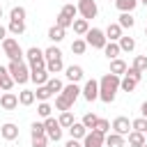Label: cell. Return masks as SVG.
Masks as SVG:
<instances>
[{"instance_id":"cell-1","label":"cell","mask_w":147,"mask_h":147,"mask_svg":"<svg viewBox=\"0 0 147 147\" xmlns=\"http://www.w3.org/2000/svg\"><path fill=\"white\" fill-rule=\"evenodd\" d=\"M119 76H115V74H106V76H101V80H99V99L103 101V103H113L115 101V94L119 92Z\"/></svg>"},{"instance_id":"cell-2","label":"cell","mask_w":147,"mask_h":147,"mask_svg":"<svg viewBox=\"0 0 147 147\" xmlns=\"http://www.w3.org/2000/svg\"><path fill=\"white\" fill-rule=\"evenodd\" d=\"M7 71L11 74L14 83H18V85H25V83L30 80V67H28L25 62H14V60H9Z\"/></svg>"},{"instance_id":"cell-3","label":"cell","mask_w":147,"mask_h":147,"mask_svg":"<svg viewBox=\"0 0 147 147\" xmlns=\"http://www.w3.org/2000/svg\"><path fill=\"white\" fill-rule=\"evenodd\" d=\"M2 53L9 57V60H14V62H23V48H21V44H18V39H14V37H7L5 41H2Z\"/></svg>"},{"instance_id":"cell-4","label":"cell","mask_w":147,"mask_h":147,"mask_svg":"<svg viewBox=\"0 0 147 147\" xmlns=\"http://www.w3.org/2000/svg\"><path fill=\"white\" fill-rule=\"evenodd\" d=\"M25 57H28V67L30 71L32 69H46V57H44V51L39 46H32L25 51Z\"/></svg>"},{"instance_id":"cell-5","label":"cell","mask_w":147,"mask_h":147,"mask_svg":"<svg viewBox=\"0 0 147 147\" xmlns=\"http://www.w3.org/2000/svg\"><path fill=\"white\" fill-rule=\"evenodd\" d=\"M85 41H87V46L99 48V51H103V48H106V44H108L106 32H103V30H99V28H90V32L85 34Z\"/></svg>"},{"instance_id":"cell-6","label":"cell","mask_w":147,"mask_h":147,"mask_svg":"<svg viewBox=\"0 0 147 147\" xmlns=\"http://www.w3.org/2000/svg\"><path fill=\"white\" fill-rule=\"evenodd\" d=\"M76 7H78L80 18H85V21L96 18V14H99V7H96V2H94V0H78V2H76Z\"/></svg>"},{"instance_id":"cell-7","label":"cell","mask_w":147,"mask_h":147,"mask_svg":"<svg viewBox=\"0 0 147 147\" xmlns=\"http://www.w3.org/2000/svg\"><path fill=\"white\" fill-rule=\"evenodd\" d=\"M44 126H46V136H48V140H53V142H60V140H62V126H60V122H57L55 117L44 119Z\"/></svg>"},{"instance_id":"cell-8","label":"cell","mask_w":147,"mask_h":147,"mask_svg":"<svg viewBox=\"0 0 147 147\" xmlns=\"http://www.w3.org/2000/svg\"><path fill=\"white\" fill-rule=\"evenodd\" d=\"M110 129H113V133H119V136H124V138H126V136L133 131L131 119H129V117H124V115L115 117V119H113V124H110Z\"/></svg>"},{"instance_id":"cell-9","label":"cell","mask_w":147,"mask_h":147,"mask_svg":"<svg viewBox=\"0 0 147 147\" xmlns=\"http://www.w3.org/2000/svg\"><path fill=\"white\" fill-rule=\"evenodd\" d=\"M103 145H106V136L96 129L87 131V136L83 138V147H103Z\"/></svg>"},{"instance_id":"cell-10","label":"cell","mask_w":147,"mask_h":147,"mask_svg":"<svg viewBox=\"0 0 147 147\" xmlns=\"http://www.w3.org/2000/svg\"><path fill=\"white\" fill-rule=\"evenodd\" d=\"M83 99H85V101H90V103L99 99V80L90 78V80L83 85Z\"/></svg>"},{"instance_id":"cell-11","label":"cell","mask_w":147,"mask_h":147,"mask_svg":"<svg viewBox=\"0 0 147 147\" xmlns=\"http://www.w3.org/2000/svg\"><path fill=\"white\" fill-rule=\"evenodd\" d=\"M21 103H18V96L14 94V92H2V96H0V108L2 110H16Z\"/></svg>"},{"instance_id":"cell-12","label":"cell","mask_w":147,"mask_h":147,"mask_svg":"<svg viewBox=\"0 0 147 147\" xmlns=\"http://www.w3.org/2000/svg\"><path fill=\"white\" fill-rule=\"evenodd\" d=\"M64 76H67V80L69 83H78V80H83V67L80 64H69V67H64Z\"/></svg>"},{"instance_id":"cell-13","label":"cell","mask_w":147,"mask_h":147,"mask_svg":"<svg viewBox=\"0 0 147 147\" xmlns=\"http://www.w3.org/2000/svg\"><path fill=\"white\" fill-rule=\"evenodd\" d=\"M60 94H62L64 99H69L71 103H76V99L83 94V90L78 87V83H67V85H64V90H62Z\"/></svg>"},{"instance_id":"cell-14","label":"cell","mask_w":147,"mask_h":147,"mask_svg":"<svg viewBox=\"0 0 147 147\" xmlns=\"http://www.w3.org/2000/svg\"><path fill=\"white\" fill-rule=\"evenodd\" d=\"M14 85H16V83H14L11 74L7 71V67H2V64H0V92H9Z\"/></svg>"},{"instance_id":"cell-15","label":"cell","mask_w":147,"mask_h":147,"mask_svg":"<svg viewBox=\"0 0 147 147\" xmlns=\"http://www.w3.org/2000/svg\"><path fill=\"white\" fill-rule=\"evenodd\" d=\"M103 32H106V39H108V41H119L122 34H124L119 23H108V28H106Z\"/></svg>"},{"instance_id":"cell-16","label":"cell","mask_w":147,"mask_h":147,"mask_svg":"<svg viewBox=\"0 0 147 147\" xmlns=\"http://www.w3.org/2000/svg\"><path fill=\"white\" fill-rule=\"evenodd\" d=\"M48 78H51V74H48L46 69H32V71H30V80H32L37 87H39V85H46Z\"/></svg>"},{"instance_id":"cell-17","label":"cell","mask_w":147,"mask_h":147,"mask_svg":"<svg viewBox=\"0 0 147 147\" xmlns=\"http://www.w3.org/2000/svg\"><path fill=\"white\" fill-rule=\"evenodd\" d=\"M0 136H2L5 140H16V138H18V126L11 124V122H7V124L0 126Z\"/></svg>"},{"instance_id":"cell-18","label":"cell","mask_w":147,"mask_h":147,"mask_svg":"<svg viewBox=\"0 0 147 147\" xmlns=\"http://www.w3.org/2000/svg\"><path fill=\"white\" fill-rule=\"evenodd\" d=\"M69 136H71L74 140H83V138L87 136V129L83 126V122H74V124L69 126Z\"/></svg>"},{"instance_id":"cell-19","label":"cell","mask_w":147,"mask_h":147,"mask_svg":"<svg viewBox=\"0 0 147 147\" xmlns=\"http://www.w3.org/2000/svg\"><path fill=\"white\" fill-rule=\"evenodd\" d=\"M115 7L119 9V14H133V9L138 7V0H115Z\"/></svg>"},{"instance_id":"cell-20","label":"cell","mask_w":147,"mask_h":147,"mask_svg":"<svg viewBox=\"0 0 147 147\" xmlns=\"http://www.w3.org/2000/svg\"><path fill=\"white\" fill-rule=\"evenodd\" d=\"M126 69H129V67H126V62H124L122 57L110 60V74H115V76H119V78H122V76L126 74Z\"/></svg>"},{"instance_id":"cell-21","label":"cell","mask_w":147,"mask_h":147,"mask_svg":"<svg viewBox=\"0 0 147 147\" xmlns=\"http://www.w3.org/2000/svg\"><path fill=\"white\" fill-rule=\"evenodd\" d=\"M126 142H129L131 147H142V145L147 142V138H145V133H140V131H131V133L126 136Z\"/></svg>"},{"instance_id":"cell-22","label":"cell","mask_w":147,"mask_h":147,"mask_svg":"<svg viewBox=\"0 0 147 147\" xmlns=\"http://www.w3.org/2000/svg\"><path fill=\"white\" fill-rule=\"evenodd\" d=\"M64 37H67V30H62V28H57V25L48 28V39H51V41H53L55 46H57V44H60V41H62Z\"/></svg>"},{"instance_id":"cell-23","label":"cell","mask_w":147,"mask_h":147,"mask_svg":"<svg viewBox=\"0 0 147 147\" xmlns=\"http://www.w3.org/2000/svg\"><path fill=\"white\" fill-rule=\"evenodd\" d=\"M117 44H119L122 53H133V51H136V39L129 37V34H122V39H119Z\"/></svg>"},{"instance_id":"cell-24","label":"cell","mask_w":147,"mask_h":147,"mask_svg":"<svg viewBox=\"0 0 147 147\" xmlns=\"http://www.w3.org/2000/svg\"><path fill=\"white\" fill-rule=\"evenodd\" d=\"M103 53H106V57H108V60H117V57H119V53H122V48H119V44H117V41H108V44H106V48H103Z\"/></svg>"},{"instance_id":"cell-25","label":"cell","mask_w":147,"mask_h":147,"mask_svg":"<svg viewBox=\"0 0 147 147\" xmlns=\"http://www.w3.org/2000/svg\"><path fill=\"white\" fill-rule=\"evenodd\" d=\"M126 145V138L119 136V133H108L106 136V147H124Z\"/></svg>"},{"instance_id":"cell-26","label":"cell","mask_w":147,"mask_h":147,"mask_svg":"<svg viewBox=\"0 0 147 147\" xmlns=\"http://www.w3.org/2000/svg\"><path fill=\"white\" fill-rule=\"evenodd\" d=\"M71 28H74V32H76V34H80V37H85V34L90 32V21H85V18H76Z\"/></svg>"},{"instance_id":"cell-27","label":"cell","mask_w":147,"mask_h":147,"mask_svg":"<svg viewBox=\"0 0 147 147\" xmlns=\"http://www.w3.org/2000/svg\"><path fill=\"white\" fill-rule=\"evenodd\" d=\"M46 71H48L51 76L64 71V62H62V57H57V60H48V62H46Z\"/></svg>"},{"instance_id":"cell-28","label":"cell","mask_w":147,"mask_h":147,"mask_svg":"<svg viewBox=\"0 0 147 147\" xmlns=\"http://www.w3.org/2000/svg\"><path fill=\"white\" fill-rule=\"evenodd\" d=\"M136 87H138V80L124 74V76H122V80H119V90H122V92H133Z\"/></svg>"},{"instance_id":"cell-29","label":"cell","mask_w":147,"mask_h":147,"mask_svg":"<svg viewBox=\"0 0 147 147\" xmlns=\"http://www.w3.org/2000/svg\"><path fill=\"white\" fill-rule=\"evenodd\" d=\"M34 101H37V96H34L32 90H23V92H18V103H21V106H32Z\"/></svg>"},{"instance_id":"cell-30","label":"cell","mask_w":147,"mask_h":147,"mask_svg":"<svg viewBox=\"0 0 147 147\" xmlns=\"http://www.w3.org/2000/svg\"><path fill=\"white\" fill-rule=\"evenodd\" d=\"M71 108H74V103H71L69 99H64L62 94H57V96H55V110L67 113V110H71Z\"/></svg>"},{"instance_id":"cell-31","label":"cell","mask_w":147,"mask_h":147,"mask_svg":"<svg viewBox=\"0 0 147 147\" xmlns=\"http://www.w3.org/2000/svg\"><path fill=\"white\" fill-rule=\"evenodd\" d=\"M7 30H9L14 37H18V34H23V32H25V21H9Z\"/></svg>"},{"instance_id":"cell-32","label":"cell","mask_w":147,"mask_h":147,"mask_svg":"<svg viewBox=\"0 0 147 147\" xmlns=\"http://www.w3.org/2000/svg\"><path fill=\"white\" fill-rule=\"evenodd\" d=\"M46 87H48L53 94H60V92L64 90V85H62V80H60L57 76H51V78H48V83H46Z\"/></svg>"},{"instance_id":"cell-33","label":"cell","mask_w":147,"mask_h":147,"mask_svg":"<svg viewBox=\"0 0 147 147\" xmlns=\"http://www.w3.org/2000/svg\"><path fill=\"white\" fill-rule=\"evenodd\" d=\"M80 122H83V126H85L87 131H92V129H96V122H99V117H96L94 113H85Z\"/></svg>"},{"instance_id":"cell-34","label":"cell","mask_w":147,"mask_h":147,"mask_svg":"<svg viewBox=\"0 0 147 147\" xmlns=\"http://www.w3.org/2000/svg\"><path fill=\"white\" fill-rule=\"evenodd\" d=\"M85 51H87V41H85V39H80V37H78V39H74V41H71V53L83 55Z\"/></svg>"},{"instance_id":"cell-35","label":"cell","mask_w":147,"mask_h":147,"mask_svg":"<svg viewBox=\"0 0 147 147\" xmlns=\"http://www.w3.org/2000/svg\"><path fill=\"white\" fill-rule=\"evenodd\" d=\"M57 122H60V126H62V129H69L76 119H74V113H71V110H67V113H60Z\"/></svg>"},{"instance_id":"cell-36","label":"cell","mask_w":147,"mask_h":147,"mask_svg":"<svg viewBox=\"0 0 147 147\" xmlns=\"http://www.w3.org/2000/svg\"><path fill=\"white\" fill-rule=\"evenodd\" d=\"M37 113H39V117L48 119V117H51V113H53V106H51L48 101H39V106H37Z\"/></svg>"},{"instance_id":"cell-37","label":"cell","mask_w":147,"mask_h":147,"mask_svg":"<svg viewBox=\"0 0 147 147\" xmlns=\"http://www.w3.org/2000/svg\"><path fill=\"white\" fill-rule=\"evenodd\" d=\"M25 7H11L9 11V21H25Z\"/></svg>"},{"instance_id":"cell-38","label":"cell","mask_w":147,"mask_h":147,"mask_svg":"<svg viewBox=\"0 0 147 147\" xmlns=\"http://www.w3.org/2000/svg\"><path fill=\"white\" fill-rule=\"evenodd\" d=\"M117 23L122 25V30H124V28L131 30V28L136 25V18H133V14H119V21H117Z\"/></svg>"},{"instance_id":"cell-39","label":"cell","mask_w":147,"mask_h":147,"mask_svg":"<svg viewBox=\"0 0 147 147\" xmlns=\"http://www.w3.org/2000/svg\"><path fill=\"white\" fill-rule=\"evenodd\" d=\"M44 57H46V62H48V60H57V57H62V51L53 44V46H48V48L44 51Z\"/></svg>"},{"instance_id":"cell-40","label":"cell","mask_w":147,"mask_h":147,"mask_svg":"<svg viewBox=\"0 0 147 147\" xmlns=\"http://www.w3.org/2000/svg\"><path fill=\"white\" fill-rule=\"evenodd\" d=\"M34 96H37L39 101H48V99L53 96V92H51V90H48L46 85H39V87L34 90Z\"/></svg>"},{"instance_id":"cell-41","label":"cell","mask_w":147,"mask_h":147,"mask_svg":"<svg viewBox=\"0 0 147 147\" xmlns=\"http://www.w3.org/2000/svg\"><path fill=\"white\" fill-rule=\"evenodd\" d=\"M37 136H46L44 122H32V126H30V138H37Z\"/></svg>"},{"instance_id":"cell-42","label":"cell","mask_w":147,"mask_h":147,"mask_svg":"<svg viewBox=\"0 0 147 147\" xmlns=\"http://www.w3.org/2000/svg\"><path fill=\"white\" fill-rule=\"evenodd\" d=\"M133 69H138L140 74L147 71V55H136L133 57Z\"/></svg>"},{"instance_id":"cell-43","label":"cell","mask_w":147,"mask_h":147,"mask_svg":"<svg viewBox=\"0 0 147 147\" xmlns=\"http://www.w3.org/2000/svg\"><path fill=\"white\" fill-rule=\"evenodd\" d=\"M60 11H62L64 16H69L71 21H76V14H78V7H76L74 2H67V5H64V7L60 9Z\"/></svg>"},{"instance_id":"cell-44","label":"cell","mask_w":147,"mask_h":147,"mask_svg":"<svg viewBox=\"0 0 147 147\" xmlns=\"http://www.w3.org/2000/svg\"><path fill=\"white\" fill-rule=\"evenodd\" d=\"M55 25H57V28H62V30H67V28H71V25H74V21L60 11V14H57V18H55Z\"/></svg>"},{"instance_id":"cell-45","label":"cell","mask_w":147,"mask_h":147,"mask_svg":"<svg viewBox=\"0 0 147 147\" xmlns=\"http://www.w3.org/2000/svg\"><path fill=\"white\" fill-rule=\"evenodd\" d=\"M131 126H133V131L147 133V119H145V117H136V119H131Z\"/></svg>"},{"instance_id":"cell-46","label":"cell","mask_w":147,"mask_h":147,"mask_svg":"<svg viewBox=\"0 0 147 147\" xmlns=\"http://www.w3.org/2000/svg\"><path fill=\"white\" fill-rule=\"evenodd\" d=\"M96 131H101L103 136H108V133H110V122H108V119H101V117H99V122H96Z\"/></svg>"},{"instance_id":"cell-47","label":"cell","mask_w":147,"mask_h":147,"mask_svg":"<svg viewBox=\"0 0 147 147\" xmlns=\"http://www.w3.org/2000/svg\"><path fill=\"white\" fill-rule=\"evenodd\" d=\"M48 145V136H37L32 138V147H46Z\"/></svg>"},{"instance_id":"cell-48","label":"cell","mask_w":147,"mask_h":147,"mask_svg":"<svg viewBox=\"0 0 147 147\" xmlns=\"http://www.w3.org/2000/svg\"><path fill=\"white\" fill-rule=\"evenodd\" d=\"M126 76H131V78H136V80H138V83H140V80H142V74H140V71H138V69H133V67H129V69H126Z\"/></svg>"},{"instance_id":"cell-49","label":"cell","mask_w":147,"mask_h":147,"mask_svg":"<svg viewBox=\"0 0 147 147\" xmlns=\"http://www.w3.org/2000/svg\"><path fill=\"white\" fill-rule=\"evenodd\" d=\"M64 147H83V142H80V140H74V138H69Z\"/></svg>"},{"instance_id":"cell-50","label":"cell","mask_w":147,"mask_h":147,"mask_svg":"<svg viewBox=\"0 0 147 147\" xmlns=\"http://www.w3.org/2000/svg\"><path fill=\"white\" fill-rule=\"evenodd\" d=\"M7 32H9V30H7L5 25H0V44H2L5 39H7Z\"/></svg>"},{"instance_id":"cell-51","label":"cell","mask_w":147,"mask_h":147,"mask_svg":"<svg viewBox=\"0 0 147 147\" xmlns=\"http://www.w3.org/2000/svg\"><path fill=\"white\" fill-rule=\"evenodd\" d=\"M140 113H142V115H140V117H145V119H147V101H145V103H142V106H140Z\"/></svg>"},{"instance_id":"cell-52","label":"cell","mask_w":147,"mask_h":147,"mask_svg":"<svg viewBox=\"0 0 147 147\" xmlns=\"http://www.w3.org/2000/svg\"><path fill=\"white\" fill-rule=\"evenodd\" d=\"M138 2H142V5H145V7H147V0H138Z\"/></svg>"},{"instance_id":"cell-53","label":"cell","mask_w":147,"mask_h":147,"mask_svg":"<svg viewBox=\"0 0 147 147\" xmlns=\"http://www.w3.org/2000/svg\"><path fill=\"white\" fill-rule=\"evenodd\" d=\"M2 14H5V11H2V7H0V18H2Z\"/></svg>"},{"instance_id":"cell-54","label":"cell","mask_w":147,"mask_h":147,"mask_svg":"<svg viewBox=\"0 0 147 147\" xmlns=\"http://www.w3.org/2000/svg\"><path fill=\"white\" fill-rule=\"evenodd\" d=\"M145 37H147V25H145Z\"/></svg>"},{"instance_id":"cell-55","label":"cell","mask_w":147,"mask_h":147,"mask_svg":"<svg viewBox=\"0 0 147 147\" xmlns=\"http://www.w3.org/2000/svg\"><path fill=\"white\" fill-rule=\"evenodd\" d=\"M142 147H147V142H145V145H142Z\"/></svg>"},{"instance_id":"cell-56","label":"cell","mask_w":147,"mask_h":147,"mask_svg":"<svg viewBox=\"0 0 147 147\" xmlns=\"http://www.w3.org/2000/svg\"><path fill=\"white\" fill-rule=\"evenodd\" d=\"M0 96H2V94H0Z\"/></svg>"}]
</instances>
